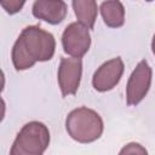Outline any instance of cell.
<instances>
[{
	"label": "cell",
	"instance_id": "8992f818",
	"mask_svg": "<svg viewBox=\"0 0 155 155\" xmlns=\"http://www.w3.org/2000/svg\"><path fill=\"white\" fill-rule=\"evenodd\" d=\"M82 75V61L78 57H62L58 68V86L63 97L75 94Z\"/></svg>",
	"mask_w": 155,
	"mask_h": 155
},
{
	"label": "cell",
	"instance_id": "8fae6325",
	"mask_svg": "<svg viewBox=\"0 0 155 155\" xmlns=\"http://www.w3.org/2000/svg\"><path fill=\"white\" fill-rule=\"evenodd\" d=\"M25 1L27 0H1V6L8 15H16L23 8Z\"/></svg>",
	"mask_w": 155,
	"mask_h": 155
},
{
	"label": "cell",
	"instance_id": "7a4b0ae2",
	"mask_svg": "<svg viewBox=\"0 0 155 155\" xmlns=\"http://www.w3.org/2000/svg\"><path fill=\"white\" fill-rule=\"evenodd\" d=\"M65 130L74 140L79 143H92L101 138L104 124L97 111L87 107H80L67 115Z\"/></svg>",
	"mask_w": 155,
	"mask_h": 155
},
{
	"label": "cell",
	"instance_id": "277c9868",
	"mask_svg": "<svg viewBox=\"0 0 155 155\" xmlns=\"http://www.w3.org/2000/svg\"><path fill=\"white\" fill-rule=\"evenodd\" d=\"M151 78H153V70L150 65L145 59H142L136 65L127 81L126 103L128 105H137L144 99V97L149 92L151 85Z\"/></svg>",
	"mask_w": 155,
	"mask_h": 155
},
{
	"label": "cell",
	"instance_id": "52a82bcc",
	"mask_svg": "<svg viewBox=\"0 0 155 155\" xmlns=\"http://www.w3.org/2000/svg\"><path fill=\"white\" fill-rule=\"evenodd\" d=\"M125 65L121 57H115L104 62L93 74L92 86L98 92H107L113 90L124 74Z\"/></svg>",
	"mask_w": 155,
	"mask_h": 155
},
{
	"label": "cell",
	"instance_id": "7c38bea8",
	"mask_svg": "<svg viewBox=\"0 0 155 155\" xmlns=\"http://www.w3.org/2000/svg\"><path fill=\"white\" fill-rule=\"evenodd\" d=\"M147 149L138 143H128L121 150L120 154H147Z\"/></svg>",
	"mask_w": 155,
	"mask_h": 155
},
{
	"label": "cell",
	"instance_id": "4fadbf2b",
	"mask_svg": "<svg viewBox=\"0 0 155 155\" xmlns=\"http://www.w3.org/2000/svg\"><path fill=\"white\" fill-rule=\"evenodd\" d=\"M151 51H153V53H154V56H155V34H154L153 41H151Z\"/></svg>",
	"mask_w": 155,
	"mask_h": 155
},
{
	"label": "cell",
	"instance_id": "9c48e42d",
	"mask_svg": "<svg viewBox=\"0 0 155 155\" xmlns=\"http://www.w3.org/2000/svg\"><path fill=\"white\" fill-rule=\"evenodd\" d=\"M101 15L110 28H120L125 23V7L120 0H105L101 5Z\"/></svg>",
	"mask_w": 155,
	"mask_h": 155
},
{
	"label": "cell",
	"instance_id": "30bf717a",
	"mask_svg": "<svg viewBox=\"0 0 155 155\" xmlns=\"http://www.w3.org/2000/svg\"><path fill=\"white\" fill-rule=\"evenodd\" d=\"M74 13L78 18V22L86 25L88 29L94 27L97 15H98V6L96 0H71Z\"/></svg>",
	"mask_w": 155,
	"mask_h": 155
},
{
	"label": "cell",
	"instance_id": "6da1fadb",
	"mask_svg": "<svg viewBox=\"0 0 155 155\" xmlns=\"http://www.w3.org/2000/svg\"><path fill=\"white\" fill-rule=\"evenodd\" d=\"M56 51L54 36L39 25L25 27L13 44L11 58L16 70H27L36 62L50 61Z\"/></svg>",
	"mask_w": 155,
	"mask_h": 155
},
{
	"label": "cell",
	"instance_id": "ba28073f",
	"mask_svg": "<svg viewBox=\"0 0 155 155\" xmlns=\"http://www.w3.org/2000/svg\"><path fill=\"white\" fill-rule=\"evenodd\" d=\"M31 12L35 18L56 25L63 22L67 16L68 7L64 0H35Z\"/></svg>",
	"mask_w": 155,
	"mask_h": 155
},
{
	"label": "cell",
	"instance_id": "3957f363",
	"mask_svg": "<svg viewBox=\"0 0 155 155\" xmlns=\"http://www.w3.org/2000/svg\"><path fill=\"white\" fill-rule=\"evenodd\" d=\"M50 145V131L40 121L25 124L16 136L10 149L11 155H41Z\"/></svg>",
	"mask_w": 155,
	"mask_h": 155
},
{
	"label": "cell",
	"instance_id": "5b68a950",
	"mask_svg": "<svg viewBox=\"0 0 155 155\" xmlns=\"http://www.w3.org/2000/svg\"><path fill=\"white\" fill-rule=\"evenodd\" d=\"M62 46L67 54L81 58L91 46V35L88 28L80 22H73L62 34Z\"/></svg>",
	"mask_w": 155,
	"mask_h": 155
}]
</instances>
